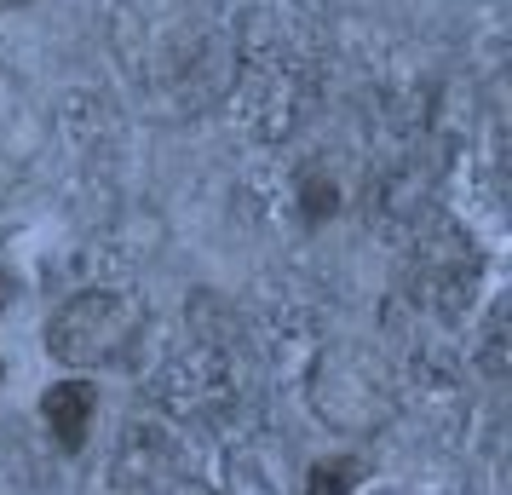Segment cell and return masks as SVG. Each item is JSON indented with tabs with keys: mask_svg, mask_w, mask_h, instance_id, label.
<instances>
[{
	"mask_svg": "<svg viewBox=\"0 0 512 495\" xmlns=\"http://www.w3.org/2000/svg\"><path fill=\"white\" fill-rule=\"evenodd\" d=\"M116 52L127 81L167 104H208L219 87V35L196 0H116Z\"/></svg>",
	"mask_w": 512,
	"mask_h": 495,
	"instance_id": "6da1fadb",
	"label": "cell"
},
{
	"mask_svg": "<svg viewBox=\"0 0 512 495\" xmlns=\"http://www.w3.org/2000/svg\"><path fill=\"white\" fill-rule=\"evenodd\" d=\"M150 311L121 288H81L47 317V357L64 369H116L144 346Z\"/></svg>",
	"mask_w": 512,
	"mask_h": 495,
	"instance_id": "7a4b0ae2",
	"label": "cell"
},
{
	"mask_svg": "<svg viewBox=\"0 0 512 495\" xmlns=\"http://www.w3.org/2000/svg\"><path fill=\"white\" fill-rule=\"evenodd\" d=\"M305 398H311V415L334 432H380L392 426L397 415V386L392 369L357 346V340H334L311 357V375H305Z\"/></svg>",
	"mask_w": 512,
	"mask_h": 495,
	"instance_id": "3957f363",
	"label": "cell"
},
{
	"mask_svg": "<svg viewBox=\"0 0 512 495\" xmlns=\"http://www.w3.org/2000/svg\"><path fill=\"white\" fill-rule=\"evenodd\" d=\"M41 421H47L52 444L58 449H81L87 444V432H93L98 421V386H87V380H58V386H47V398H41Z\"/></svg>",
	"mask_w": 512,
	"mask_h": 495,
	"instance_id": "277c9868",
	"label": "cell"
},
{
	"mask_svg": "<svg viewBox=\"0 0 512 495\" xmlns=\"http://www.w3.org/2000/svg\"><path fill=\"white\" fill-rule=\"evenodd\" d=\"M24 6H35V0H0V12H24Z\"/></svg>",
	"mask_w": 512,
	"mask_h": 495,
	"instance_id": "5b68a950",
	"label": "cell"
},
{
	"mask_svg": "<svg viewBox=\"0 0 512 495\" xmlns=\"http://www.w3.org/2000/svg\"><path fill=\"white\" fill-rule=\"evenodd\" d=\"M167 495H208L202 484H179V490H167Z\"/></svg>",
	"mask_w": 512,
	"mask_h": 495,
	"instance_id": "8992f818",
	"label": "cell"
},
{
	"mask_svg": "<svg viewBox=\"0 0 512 495\" xmlns=\"http://www.w3.org/2000/svg\"><path fill=\"white\" fill-rule=\"evenodd\" d=\"M0 386H6V363H0Z\"/></svg>",
	"mask_w": 512,
	"mask_h": 495,
	"instance_id": "52a82bcc",
	"label": "cell"
}]
</instances>
